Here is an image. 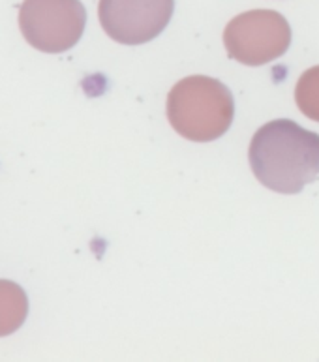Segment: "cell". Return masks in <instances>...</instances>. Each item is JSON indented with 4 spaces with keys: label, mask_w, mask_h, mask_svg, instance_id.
I'll return each mask as SVG.
<instances>
[{
    "label": "cell",
    "mask_w": 319,
    "mask_h": 362,
    "mask_svg": "<svg viewBox=\"0 0 319 362\" xmlns=\"http://www.w3.org/2000/svg\"><path fill=\"white\" fill-rule=\"evenodd\" d=\"M28 315V297L19 284L0 280V338L13 334L25 325Z\"/></svg>",
    "instance_id": "8992f818"
},
{
    "label": "cell",
    "mask_w": 319,
    "mask_h": 362,
    "mask_svg": "<svg viewBox=\"0 0 319 362\" xmlns=\"http://www.w3.org/2000/svg\"><path fill=\"white\" fill-rule=\"evenodd\" d=\"M235 117V100L222 81L190 76L171 88L168 119L184 139L209 143L228 134Z\"/></svg>",
    "instance_id": "7a4b0ae2"
},
{
    "label": "cell",
    "mask_w": 319,
    "mask_h": 362,
    "mask_svg": "<svg viewBox=\"0 0 319 362\" xmlns=\"http://www.w3.org/2000/svg\"><path fill=\"white\" fill-rule=\"evenodd\" d=\"M295 102L303 115L319 122V66L310 68L301 76L295 88Z\"/></svg>",
    "instance_id": "52a82bcc"
},
{
    "label": "cell",
    "mask_w": 319,
    "mask_h": 362,
    "mask_svg": "<svg viewBox=\"0 0 319 362\" xmlns=\"http://www.w3.org/2000/svg\"><path fill=\"white\" fill-rule=\"evenodd\" d=\"M229 57L246 66H263L280 59L291 44V27L274 10H252L233 17L224 30Z\"/></svg>",
    "instance_id": "277c9868"
},
{
    "label": "cell",
    "mask_w": 319,
    "mask_h": 362,
    "mask_svg": "<svg viewBox=\"0 0 319 362\" xmlns=\"http://www.w3.org/2000/svg\"><path fill=\"white\" fill-rule=\"evenodd\" d=\"M87 10L81 0H25L19 28L27 44L42 53H64L81 40Z\"/></svg>",
    "instance_id": "3957f363"
},
{
    "label": "cell",
    "mask_w": 319,
    "mask_h": 362,
    "mask_svg": "<svg viewBox=\"0 0 319 362\" xmlns=\"http://www.w3.org/2000/svg\"><path fill=\"white\" fill-rule=\"evenodd\" d=\"M175 0H100L98 17L115 42L141 45L158 38L168 28Z\"/></svg>",
    "instance_id": "5b68a950"
},
{
    "label": "cell",
    "mask_w": 319,
    "mask_h": 362,
    "mask_svg": "<svg viewBox=\"0 0 319 362\" xmlns=\"http://www.w3.org/2000/svg\"><path fill=\"white\" fill-rule=\"evenodd\" d=\"M255 179L278 194H298L319 177V136L289 119L267 122L250 143Z\"/></svg>",
    "instance_id": "6da1fadb"
}]
</instances>
